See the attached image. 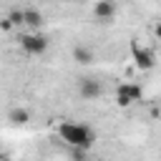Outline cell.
<instances>
[{"instance_id": "11", "label": "cell", "mask_w": 161, "mask_h": 161, "mask_svg": "<svg viewBox=\"0 0 161 161\" xmlns=\"http://www.w3.org/2000/svg\"><path fill=\"white\" fill-rule=\"evenodd\" d=\"M0 28H3L5 33H8V30H13V23H10L8 18H5V20H0Z\"/></svg>"}, {"instance_id": "12", "label": "cell", "mask_w": 161, "mask_h": 161, "mask_svg": "<svg viewBox=\"0 0 161 161\" xmlns=\"http://www.w3.org/2000/svg\"><path fill=\"white\" fill-rule=\"evenodd\" d=\"M153 33H156V38H161V23H156V25H153Z\"/></svg>"}, {"instance_id": "8", "label": "cell", "mask_w": 161, "mask_h": 161, "mask_svg": "<svg viewBox=\"0 0 161 161\" xmlns=\"http://www.w3.org/2000/svg\"><path fill=\"white\" fill-rule=\"evenodd\" d=\"M25 25L33 30V33H40V28L45 25V18H43V13L40 10H25Z\"/></svg>"}, {"instance_id": "9", "label": "cell", "mask_w": 161, "mask_h": 161, "mask_svg": "<svg viewBox=\"0 0 161 161\" xmlns=\"http://www.w3.org/2000/svg\"><path fill=\"white\" fill-rule=\"evenodd\" d=\"M8 121H10L13 126H25V123L30 121V113H28V108L15 106V108H10V111H8Z\"/></svg>"}, {"instance_id": "4", "label": "cell", "mask_w": 161, "mask_h": 161, "mask_svg": "<svg viewBox=\"0 0 161 161\" xmlns=\"http://www.w3.org/2000/svg\"><path fill=\"white\" fill-rule=\"evenodd\" d=\"M131 55H133V65H136L138 70H151V68L156 65V55H153V50L141 48L136 40H131Z\"/></svg>"}, {"instance_id": "13", "label": "cell", "mask_w": 161, "mask_h": 161, "mask_svg": "<svg viewBox=\"0 0 161 161\" xmlns=\"http://www.w3.org/2000/svg\"><path fill=\"white\" fill-rule=\"evenodd\" d=\"M0 156H3V143H0Z\"/></svg>"}, {"instance_id": "10", "label": "cell", "mask_w": 161, "mask_h": 161, "mask_svg": "<svg viewBox=\"0 0 161 161\" xmlns=\"http://www.w3.org/2000/svg\"><path fill=\"white\" fill-rule=\"evenodd\" d=\"M8 20L13 23V28H20V25H25V10H10L8 13Z\"/></svg>"}, {"instance_id": "3", "label": "cell", "mask_w": 161, "mask_h": 161, "mask_svg": "<svg viewBox=\"0 0 161 161\" xmlns=\"http://www.w3.org/2000/svg\"><path fill=\"white\" fill-rule=\"evenodd\" d=\"M20 48L28 55H43L48 50V38L43 33H25L20 35Z\"/></svg>"}, {"instance_id": "6", "label": "cell", "mask_w": 161, "mask_h": 161, "mask_svg": "<svg viewBox=\"0 0 161 161\" xmlns=\"http://www.w3.org/2000/svg\"><path fill=\"white\" fill-rule=\"evenodd\" d=\"M93 15L101 20V23H111L116 18V3L113 0H98L93 5Z\"/></svg>"}, {"instance_id": "1", "label": "cell", "mask_w": 161, "mask_h": 161, "mask_svg": "<svg viewBox=\"0 0 161 161\" xmlns=\"http://www.w3.org/2000/svg\"><path fill=\"white\" fill-rule=\"evenodd\" d=\"M58 136L70 146V148H80V151H88L96 141V133L91 126L86 123H73V121H63L58 126Z\"/></svg>"}, {"instance_id": "2", "label": "cell", "mask_w": 161, "mask_h": 161, "mask_svg": "<svg viewBox=\"0 0 161 161\" xmlns=\"http://www.w3.org/2000/svg\"><path fill=\"white\" fill-rule=\"evenodd\" d=\"M141 98H143V88L138 83H121L118 91H116V103L121 108H128V106H133Z\"/></svg>"}, {"instance_id": "5", "label": "cell", "mask_w": 161, "mask_h": 161, "mask_svg": "<svg viewBox=\"0 0 161 161\" xmlns=\"http://www.w3.org/2000/svg\"><path fill=\"white\" fill-rule=\"evenodd\" d=\"M101 93H103L101 80H96V78H80L78 80V96L83 101H96V98H101Z\"/></svg>"}, {"instance_id": "7", "label": "cell", "mask_w": 161, "mask_h": 161, "mask_svg": "<svg viewBox=\"0 0 161 161\" xmlns=\"http://www.w3.org/2000/svg\"><path fill=\"white\" fill-rule=\"evenodd\" d=\"M73 60L78 65H91L96 60V55H93V50L88 45H73Z\"/></svg>"}, {"instance_id": "14", "label": "cell", "mask_w": 161, "mask_h": 161, "mask_svg": "<svg viewBox=\"0 0 161 161\" xmlns=\"http://www.w3.org/2000/svg\"><path fill=\"white\" fill-rule=\"evenodd\" d=\"M98 161H101V158H98Z\"/></svg>"}]
</instances>
